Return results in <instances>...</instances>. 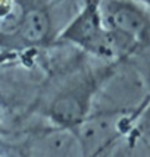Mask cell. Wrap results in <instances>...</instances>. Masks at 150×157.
I'll list each match as a JSON object with an SVG mask.
<instances>
[{"instance_id": "1", "label": "cell", "mask_w": 150, "mask_h": 157, "mask_svg": "<svg viewBox=\"0 0 150 157\" xmlns=\"http://www.w3.org/2000/svg\"><path fill=\"white\" fill-rule=\"evenodd\" d=\"M105 29L125 35L141 46L150 40V15L136 0H102L97 5Z\"/></svg>"}, {"instance_id": "2", "label": "cell", "mask_w": 150, "mask_h": 157, "mask_svg": "<svg viewBox=\"0 0 150 157\" xmlns=\"http://www.w3.org/2000/svg\"><path fill=\"white\" fill-rule=\"evenodd\" d=\"M119 129V117L118 116H94L87 121H81L77 128V137L80 140L84 153L100 151L108 143L116 137Z\"/></svg>"}, {"instance_id": "3", "label": "cell", "mask_w": 150, "mask_h": 157, "mask_svg": "<svg viewBox=\"0 0 150 157\" xmlns=\"http://www.w3.org/2000/svg\"><path fill=\"white\" fill-rule=\"evenodd\" d=\"M35 154L46 156H78L82 154V148L77 132L69 129V126H62L59 129L49 131L35 140L31 147Z\"/></svg>"}, {"instance_id": "4", "label": "cell", "mask_w": 150, "mask_h": 157, "mask_svg": "<svg viewBox=\"0 0 150 157\" xmlns=\"http://www.w3.org/2000/svg\"><path fill=\"white\" fill-rule=\"evenodd\" d=\"M84 103L78 96H61L52 104L50 115L57 125L72 126L78 125L84 116Z\"/></svg>"}, {"instance_id": "5", "label": "cell", "mask_w": 150, "mask_h": 157, "mask_svg": "<svg viewBox=\"0 0 150 157\" xmlns=\"http://www.w3.org/2000/svg\"><path fill=\"white\" fill-rule=\"evenodd\" d=\"M50 21L44 10L35 9L24 15L22 24L19 27L21 37L30 43H38L49 34Z\"/></svg>"}, {"instance_id": "6", "label": "cell", "mask_w": 150, "mask_h": 157, "mask_svg": "<svg viewBox=\"0 0 150 157\" xmlns=\"http://www.w3.org/2000/svg\"><path fill=\"white\" fill-rule=\"evenodd\" d=\"M24 9L21 5L18 3H15L12 9L7 12L2 19H0V33H3V34H14L16 31H19V27L21 24H22V19H24Z\"/></svg>"}, {"instance_id": "7", "label": "cell", "mask_w": 150, "mask_h": 157, "mask_svg": "<svg viewBox=\"0 0 150 157\" xmlns=\"http://www.w3.org/2000/svg\"><path fill=\"white\" fill-rule=\"evenodd\" d=\"M136 2H140V3H146V5H150V0H136Z\"/></svg>"}]
</instances>
